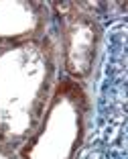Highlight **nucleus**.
Returning <instances> with one entry per match:
<instances>
[{"mask_svg":"<svg viewBox=\"0 0 128 159\" xmlns=\"http://www.w3.org/2000/svg\"><path fill=\"white\" fill-rule=\"evenodd\" d=\"M57 63L45 41L0 45V143L19 151L39 131L55 96Z\"/></svg>","mask_w":128,"mask_h":159,"instance_id":"1","label":"nucleus"},{"mask_svg":"<svg viewBox=\"0 0 128 159\" xmlns=\"http://www.w3.org/2000/svg\"><path fill=\"white\" fill-rule=\"evenodd\" d=\"M77 159H128V25L108 35L94 122Z\"/></svg>","mask_w":128,"mask_h":159,"instance_id":"2","label":"nucleus"},{"mask_svg":"<svg viewBox=\"0 0 128 159\" xmlns=\"http://www.w3.org/2000/svg\"><path fill=\"white\" fill-rule=\"evenodd\" d=\"M85 141V98L77 86L55 92L39 131L20 151V159H75Z\"/></svg>","mask_w":128,"mask_h":159,"instance_id":"3","label":"nucleus"},{"mask_svg":"<svg viewBox=\"0 0 128 159\" xmlns=\"http://www.w3.org/2000/svg\"><path fill=\"white\" fill-rule=\"evenodd\" d=\"M100 25L87 12H67L61 23V51L65 70L73 78H85L100 45Z\"/></svg>","mask_w":128,"mask_h":159,"instance_id":"4","label":"nucleus"},{"mask_svg":"<svg viewBox=\"0 0 128 159\" xmlns=\"http://www.w3.org/2000/svg\"><path fill=\"white\" fill-rule=\"evenodd\" d=\"M45 27V6L37 2H0V45L33 41Z\"/></svg>","mask_w":128,"mask_h":159,"instance_id":"5","label":"nucleus"},{"mask_svg":"<svg viewBox=\"0 0 128 159\" xmlns=\"http://www.w3.org/2000/svg\"><path fill=\"white\" fill-rule=\"evenodd\" d=\"M0 159H20V153L12 147H6L0 143Z\"/></svg>","mask_w":128,"mask_h":159,"instance_id":"6","label":"nucleus"}]
</instances>
